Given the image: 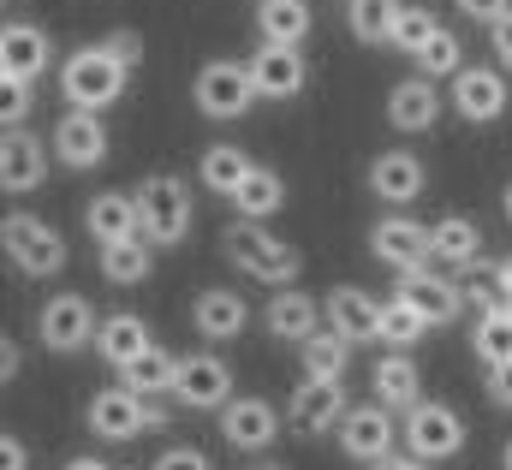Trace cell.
<instances>
[{
  "mask_svg": "<svg viewBox=\"0 0 512 470\" xmlns=\"http://www.w3.org/2000/svg\"><path fill=\"white\" fill-rule=\"evenodd\" d=\"M399 0H346V24H352V36L358 42H387L393 36V24H399Z\"/></svg>",
  "mask_w": 512,
  "mask_h": 470,
  "instance_id": "obj_37",
  "label": "cell"
},
{
  "mask_svg": "<svg viewBox=\"0 0 512 470\" xmlns=\"http://www.w3.org/2000/svg\"><path fill=\"white\" fill-rule=\"evenodd\" d=\"M221 238H227V262H233L239 274H251V280L286 286V280H298V268H304L298 244L280 238V233H268L262 221H233Z\"/></svg>",
  "mask_w": 512,
  "mask_h": 470,
  "instance_id": "obj_2",
  "label": "cell"
},
{
  "mask_svg": "<svg viewBox=\"0 0 512 470\" xmlns=\"http://www.w3.org/2000/svg\"><path fill=\"white\" fill-rule=\"evenodd\" d=\"M84 429L96 441H137L149 429V399L131 393V387H102L90 405H84Z\"/></svg>",
  "mask_w": 512,
  "mask_h": 470,
  "instance_id": "obj_11",
  "label": "cell"
},
{
  "mask_svg": "<svg viewBox=\"0 0 512 470\" xmlns=\"http://www.w3.org/2000/svg\"><path fill=\"white\" fill-rule=\"evenodd\" d=\"M18 369H24V352H18V346H12V340H6V346H0V375H6V381H12V375H18Z\"/></svg>",
  "mask_w": 512,
  "mask_h": 470,
  "instance_id": "obj_48",
  "label": "cell"
},
{
  "mask_svg": "<svg viewBox=\"0 0 512 470\" xmlns=\"http://www.w3.org/2000/svg\"><path fill=\"white\" fill-rule=\"evenodd\" d=\"M60 470H108V459H96V453H78V459H66Z\"/></svg>",
  "mask_w": 512,
  "mask_h": 470,
  "instance_id": "obj_49",
  "label": "cell"
},
{
  "mask_svg": "<svg viewBox=\"0 0 512 470\" xmlns=\"http://www.w3.org/2000/svg\"><path fill=\"white\" fill-rule=\"evenodd\" d=\"M352 405H346V387L340 381H298L292 387V405H286V423L298 429V435H328V429H340V417H346Z\"/></svg>",
  "mask_w": 512,
  "mask_h": 470,
  "instance_id": "obj_15",
  "label": "cell"
},
{
  "mask_svg": "<svg viewBox=\"0 0 512 470\" xmlns=\"http://www.w3.org/2000/svg\"><path fill=\"white\" fill-rule=\"evenodd\" d=\"M370 470H435V465L417 459V453H393V459H382V465H370Z\"/></svg>",
  "mask_w": 512,
  "mask_h": 470,
  "instance_id": "obj_47",
  "label": "cell"
},
{
  "mask_svg": "<svg viewBox=\"0 0 512 470\" xmlns=\"http://www.w3.org/2000/svg\"><path fill=\"white\" fill-rule=\"evenodd\" d=\"M149 238H120V244H102V280L108 286H143L149 280Z\"/></svg>",
  "mask_w": 512,
  "mask_h": 470,
  "instance_id": "obj_34",
  "label": "cell"
},
{
  "mask_svg": "<svg viewBox=\"0 0 512 470\" xmlns=\"http://www.w3.org/2000/svg\"><path fill=\"white\" fill-rule=\"evenodd\" d=\"M149 346H155V334H149V322H143L137 310H114V316L102 322V334H96V357L114 363V369H126L131 357H143Z\"/></svg>",
  "mask_w": 512,
  "mask_h": 470,
  "instance_id": "obj_27",
  "label": "cell"
},
{
  "mask_svg": "<svg viewBox=\"0 0 512 470\" xmlns=\"http://www.w3.org/2000/svg\"><path fill=\"white\" fill-rule=\"evenodd\" d=\"M36 334H42V346H48V352L72 357V352H84V346H96L102 322H96L90 298H78V292H60V298H48V304L36 310Z\"/></svg>",
  "mask_w": 512,
  "mask_h": 470,
  "instance_id": "obj_7",
  "label": "cell"
},
{
  "mask_svg": "<svg viewBox=\"0 0 512 470\" xmlns=\"http://www.w3.org/2000/svg\"><path fill=\"white\" fill-rule=\"evenodd\" d=\"M399 441H405V453H417V459H429V465H447V459L465 453V417H459L453 405H441V399H423V405L405 411Z\"/></svg>",
  "mask_w": 512,
  "mask_h": 470,
  "instance_id": "obj_4",
  "label": "cell"
},
{
  "mask_svg": "<svg viewBox=\"0 0 512 470\" xmlns=\"http://www.w3.org/2000/svg\"><path fill=\"white\" fill-rule=\"evenodd\" d=\"M316 322H322V310H316V298H304L298 286H280V292L268 298V310H262V328H268L274 340H292V346H304L310 334H322Z\"/></svg>",
  "mask_w": 512,
  "mask_h": 470,
  "instance_id": "obj_25",
  "label": "cell"
},
{
  "mask_svg": "<svg viewBox=\"0 0 512 470\" xmlns=\"http://www.w3.org/2000/svg\"><path fill=\"white\" fill-rule=\"evenodd\" d=\"M489 42H495V60L512 72V12L501 18V24H489Z\"/></svg>",
  "mask_w": 512,
  "mask_h": 470,
  "instance_id": "obj_46",
  "label": "cell"
},
{
  "mask_svg": "<svg viewBox=\"0 0 512 470\" xmlns=\"http://www.w3.org/2000/svg\"><path fill=\"white\" fill-rule=\"evenodd\" d=\"M393 298H405L429 328H447V322H459V310H465V292H459V280H447V274H435V268H417V274H399V292Z\"/></svg>",
  "mask_w": 512,
  "mask_h": 470,
  "instance_id": "obj_14",
  "label": "cell"
},
{
  "mask_svg": "<svg viewBox=\"0 0 512 470\" xmlns=\"http://www.w3.org/2000/svg\"><path fill=\"white\" fill-rule=\"evenodd\" d=\"M501 209H507V221H512V185H507V191H501Z\"/></svg>",
  "mask_w": 512,
  "mask_h": 470,
  "instance_id": "obj_51",
  "label": "cell"
},
{
  "mask_svg": "<svg viewBox=\"0 0 512 470\" xmlns=\"http://www.w3.org/2000/svg\"><path fill=\"white\" fill-rule=\"evenodd\" d=\"M131 72L108 42H90V48H78V54H66V66H60V96H66V108H84V114H108L120 96H126Z\"/></svg>",
  "mask_w": 512,
  "mask_h": 470,
  "instance_id": "obj_1",
  "label": "cell"
},
{
  "mask_svg": "<svg viewBox=\"0 0 512 470\" xmlns=\"http://www.w3.org/2000/svg\"><path fill=\"white\" fill-rule=\"evenodd\" d=\"M137 209H143V238H155L161 250L185 244L191 215H197L191 185H185L179 173H155V179H143V185H137Z\"/></svg>",
  "mask_w": 512,
  "mask_h": 470,
  "instance_id": "obj_3",
  "label": "cell"
},
{
  "mask_svg": "<svg viewBox=\"0 0 512 470\" xmlns=\"http://www.w3.org/2000/svg\"><path fill=\"white\" fill-rule=\"evenodd\" d=\"M173 375H179V357L149 346L143 357H131L126 369H120V387L143 393V399H161V393H173Z\"/></svg>",
  "mask_w": 512,
  "mask_h": 470,
  "instance_id": "obj_32",
  "label": "cell"
},
{
  "mask_svg": "<svg viewBox=\"0 0 512 470\" xmlns=\"http://www.w3.org/2000/svg\"><path fill=\"white\" fill-rule=\"evenodd\" d=\"M453 6H459L465 18H477V24H501V18L512 12L507 0H453Z\"/></svg>",
  "mask_w": 512,
  "mask_h": 470,
  "instance_id": "obj_43",
  "label": "cell"
},
{
  "mask_svg": "<svg viewBox=\"0 0 512 470\" xmlns=\"http://www.w3.org/2000/svg\"><path fill=\"white\" fill-rule=\"evenodd\" d=\"M441 119V84L435 78H405V84H393L387 90V125L393 131H429Z\"/></svg>",
  "mask_w": 512,
  "mask_h": 470,
  "instance_id": "obj_23",
  "label": "cell"
},
{
  "mask_svg": "<svg viewBox=\"0 0 512 470\" xmlns=\"http://www.w3.org/2000/svg\"><path fill=\"white\" fill-rule=\"evenodd\" d=\"M42 179H48V149H42V137L24 131V125H12V131L0 137V185H6L12 197H24V191H36Z\"/></svg>",
  "mask_w": 512,
  "mask_h": 470,
  "instance_id": "obj_17",
  "label": "cell"
},
{
  "mask_svg": "<svg viewBox=\"0 0 512 470\" xmlns=\"http://www.w3.org/2000/svg\"><path fill=\"white\" fill-rule=\"evenodd\" d=\"M501 465H507V470H512V441H507V453H501Z\"/></svg>",
  "mask_w": 512,
  "mask_h": 470,
  "instance_id": "obj_52",
  "label": "cell"
},
{
  "mask_svg": "<svg viewBox=\"0 0 512 470\" xmlns=\"http://www.w3.org/2000/svg\"><path fill=\"white\" fill-rule=\"evenodd\" d=\"M489 399H495L501 411H512V363H495V369H489Z\"/></svg>",
  "mask_w": 512,
  "mask_h": 470,
  "instance_id": "obj_45",
  "label": "cell"
},
{
  "mask_svg": "<svg viewBox=\"0 0 512 470\" xmlns=\"http://www.w3.org/2000/svg\"><path fill=\"white\" fill-rule=\"evenodd\" d=\"M435 30H441V24H435V12H423V6H405V12H399V24H393V36H387V42H393V48H399V54H423V48H429V42H435Z\"/></svg>",
  "mask_w": 512,
  "mask_h": 470,
  "instance_id": "obj_40",
  "label": "cell"
},
{
  "mask_svg": "<svg viewBox=\"0 0 512 470\" xmlns=\"http://www.w3.org/2000/svg\"><path fill=\"white\" fill-rule=\"evenodd\" d=\"M471 352L483 357L489 369H495V363H512V304L489 310V316H477V328H471Z\"/></svg>",
  "mask_w": 512,
  "mask_h": 470,
  "instance_id": "obj_35",
  "label": "cell"
},
{
  "mask_svg": "<svg viewBox=\"0 0 512 470\" xmlns=\"http://www.w3.org/2000/svg\"><path fill=\"white\" fill-rule=\"evenodd\" d=\"M155 470H215V459H209L203 447H167V453L155 459Z\"/></svg>",
  "mask_w": 512,
  "mask_h": 470,
  "instance_id": "obj_42",
  "label": "cell"
},
{
  "mask_svg": "<svg viewBox=\"0 0 512 470\" xmlns=\"http://www.w3.org/2000/svg\"><path fill=\"white\" fill-rule=\"evenodd\" d=\"M251 167H256V161L239 149V143H215V149L203 155V167H197V173H203V191H215V197H227V203H233V191L251 179Z\"/></svg>",
  "mask_w": 512,
  "mask_h": 470,
  "instance_id": "obj_31",
  "label": "cell"
},
{
  "mask_svg": "<svg viewBox=\"0 0 512 470\" xmlns=\"http://www.w3.org/2000/svg\"><path fill=\"white\" fill-rule=\"evenodd\" d=\"M0 119H6V131L30 119V84H12V78H0Z\"/></svg>",
  "mask_w": 512,
  "mask_h": 470,
  "instance_id": "obj_41",
  "label": "cell"
},
{
  "mask_svg": "<svg viewBox=\"0 0 512 470\" xmlns=\"http://www.w3.org/2000/svg\"><path fill=\"white\" fill-rule=\"evenodd\" d=\"M245 322H251V310H245V298H239V292H227V286H215V292H203V298L191 304V328H197L203 340H215V346L239 340V334H245Z\"/></svg>",
  "mask_w": 512,
  "mask_h": 470,
  "instance_id": "obj_24",
  "label": "cell"
},
{
  "mask_svg": "<svg viewBox=\"0 0 512 470\" xmlns=\"http://www.w3.org/2000/svg\"><path fill=\"white\" fill-rule=\"evenodd\" d=\"M239 393H233V363L215 352H191L179 357V375H173V405L185 411H227Z\"/></svg>",
  "mask_w": 512,
  "mask_h": 470,
  "instance_id": "obj_6",
  "label": "cell"
},
{
  "mask_svg": "<svg viewBox=\"0 0 512 470\" xmlns=\"http://www.w3.org/2000/svg\"><path fill=\"white\" fill-rule=\"evenodd\" d=\"M370 387H376V405H387V411H411V405H423V375H417V363H411V352H387L382 363H376V375H370Z\"/></svg>",
  "mask_w": 512,
  "mask_h": 470,
  "instance_id": "obj_26",
  "label": "cell"
},
{
  "mask_svg": "<svg viewBox=\"0 0 512 470\" xmlns=\"http://www.w3.org/2000/svg\"><path fill=\"white\" fill-rule=\"evenodd\" d=\"M48 60H54V42H48L42 24H6V30H0V78L36 84V78L48 72Z\"/></svg>",
  "mask_w": 512,
  "mask_h": 470,
  "instance_id": "obj_16",
  "label": "cell"
},
{
  "mask_svg": "<svg viewBox=\"0 0 512 470\" xmlns=\"http://www.w3.org/2000/svg\"><path fill=\"white\" fill-rule=\"evenodd\" d=\"M507 78L501 72H489V66H465L459 78H453V114L471 119V125H489V119L507 114Z\"/></svg>",
  "mask_w": 512,
  "mask_h": 470,
  "instance_id": "obj_18",
  "label": "cell"
},
{
  "mask_svg": "<svg viewBox=\"0 0 512 470\" xmlns=\"http://www.w3.org/2000/svg\"><path fill=\"white\" fill-rule=\"evenodd\" d=\"M262 470H280V465H262Z\"/></svg>",
  "mask_w": 512,
  "mask_h": 470,
  "instance_id": "obj_53",
  "label": "cell"
},
{
  "mask_svg": "<svg viewBox=\"0 0 512 470\" xmlns=\"http://www.w3.org/2000/svg\"><path fill=\"white\" fill-rule=\"evenodd\" d=\"M423 334H429V322H423V316H417L405 298L382 304V346H387V352H411Z\"/></svg>",
  "mask_w": 512,
  "mask_h": 470,
  "instance_id": "obj_38",
  "label": "cell"
},
{
  "mask_svg": "<svg viewBox=\"0 0 512 470\" xmlns=\"http://www.w3.org/2000/svg\"><path fill=\"white\" fill-rule=\"evenodd\" d=\"M298 357H304V375H310V381H340L346 363H352V340L334 334V328H322V334H310V340L298 346Z\"/></svg>",
  "mask_w": 512,
  "mask_h": 470,
  "instance_id": "obj_33",
  "label": "cell"
},
{
  "mask_svg": "<svg viewBox=\"0 0 512 470\" xmlns=\"http://www.w3.org/2000/svg\"><path fill=\"white\" fill-rule=\"evenodd\" d=\"M322 316H328V328H334V334H346L352 346L382 340V304H376L364 286H334V292H328V304H322Z\"/></svg>",
  "mask_w": 512,
  "mask_h": 470,
  "instance_id": "obj_20",
  "label": "cell"
},
{
  "mask_svg": "<svg viewBox=\"0 0 512 470\" xmlns=\"http://www.w3.org/2000/svg\"><path fill=\"white\" fill-rule=\"evenodd\" d=\"M251 78H256V96H262V102H292L310 72H304V54H298V48L262 42L251 54Z\"/></svg>",
  "mask_w": 512,
  "mask_h": 470,
  "instance_id": "obj_19",
  "label": "cell"
},
{
  "mask_svg": "<svg viewBox=\"0 0 512 470\" xmlns=\"http://www.w3.org/2000/svg\"><path fill=\"white\" fill-rule=\"evenodd\" d=\"M340 423H346V429H340L346 459H358V465H382V459H393L399 423H393V411H387V405H352Z\"/></svg>",
  "mask_w": 512,
  "mask_h": 470,
  "instance_id": "obj_12",
  "label": "cell"
},
{
  "mask_svg": "<svg viewBox=\"0 0 512 470\" xmlns=\"http://www.w3.org/2000/svg\"><path fill=\"white\" fill-rule=\"evenodd\" d=\"M84 227L96 244H120V238H143V209L137 191H96L84 203Z\"/></svg>",
  "mask_w": 512,
  "mask_h": 470,
  "instance_id": "obj_22",
  "label": "cell"
},
{
  "mask_svg": "<svg viewBox=\"0 0 512 470\" xmlns=\"http://www.w3.org/2000/svg\"><path fill=\"white\" fill-rule=\"evenodd\" d=\"M233 209H239V221H268V215H280V209H286V179H280L274 167H251V179L233 191Z\"/></svg>",
  "mask_w": 512,
  "mask_h": 470,
  "instance_id": "obj_30",
  "label": "cell"
},
{
  "mask_svg": "<svg viewBox=\"0 0 512 470\" xmlns=\"http://www.w3.org/2000/svg\"><path fill=\"white\" fill-rule=\"evenodd\" d=\"M459 292H465V304L477 310V316H489V310H501L507 304V286H501V262H471L465 274H459Z\"/></svg>",
  "mask_w": 512,
  "mask_h": 470,
  "instance_id": "obj_36",
  "label": "cell"
},
{
  "mask_svg": "<svg viewBox=\"0 0 512 470\" xmlns=\"http://www.w3.org/2000/svg\"><path fill=\"white\" fill-rule=\"evenodd\" d=\"M0 470H30V447H24L12 429L0 435Z\"/></svg>",
  "mask_w": 512,
  "mask_h": 470,
  "instance_id": "obj_44",
  "label": "cell"
},
{
  "mask_svg": "<svg viewBox=\"0 0 512 470\" xmlns=\"http://www.w3.org/2000/svg\"><path fill=\"white\" fill-rule=\"evenodd\" d=\"M256 102V78L251 66H239V60H209L203 72H197V108H203V119H239L251 114Z\"/></svg>",
  "mask_w": 512,
  "mask_h": 470,
  "instance_id": "obj_8",
  "label": "cell"
},
{
  "mask_svg": "<svg viewBox=\"0 0 512 470\" xmlns=\"http://www.w3.org/2000/svg\"><path fill=\"white\" fill-rule=\"evenodd\" d=\"M6 256H12V268L18 274H30V280H54L66 262H72V250H66V238L54 233L42 215H6Z\"/></svg>",
  "mask_w": 512,
  "mask_h": 470,
  "instance_id": "obj_5",
  "label": "cell"
},
{
  "mask_svg": "<svg viewBox=\"0 0 512 470\" xmlns=\"http://www.w3.org/2000/svg\"><path fill=\"white\" fill-rule=\"evenodd\" d=\"M411 60H417V72H423V78H435V84L465 72V48H459V36H453V30H435V42H429L423 54H411Z\"/></svg>",
  "mask_w": 512,
  "mask_h": 470,
  "instance_id": "obj_39",
  "label": "cell"
},
{
  "mask_svg": "<svg viewBox=\"0 0 512 470\" xmlns=\"http://www.w3.org/2000/svg\"><path fill=\"white\" fill-rule=\"evenodd\" d=\"M429 244H435L441 268H471L483 256V227L471 215H441V221H429Z\"/></svg>",
  "mask_w": 512,
  "mask_h": 470,
  "instance_id": "obj_28",
  "label": "cell"
},
{
  "mask_svg": "<svg viewBox=\"0 0 512 470\" xmlns=\"http://www.w3.org/2000/svg\"><path fill=\"white\" fill-rule=\"evenodd\" d=\"M370 250L376 262H387L393 274H417V268H435V244H429V227L411 221V215H382L370 227Z\"/></svg>",
  "mask_w": 512,
  "mask_h": 470,
  "instance_id": "obj_9",
  "label": "cell"
},
{
  "mask_svg": "<svg viewBox=\"0 0 512 470\" xmlns=\"http://www.w3.org/2000/svg\"><path fill=\"white\" fill-rule=\"evenodd\" d=\"M423 185H429V173H423V161H417L411 149H387V155L370 161V191L382 197L387 209L417 203V197H423Z\"/></svg>",
  "mask_w": 512,
  "mask_h": 470,
  "instance_id": "obj_21",
  "label": "cell"
},
{
  "mask_svg": "<svg viewBox=\"0 0 512 470\" xmlns=\"http://www.w3.org/2000/svg\"><path fill=\"white\" fill-rule=\"evenodd\" d=\"M310 0H256V30L262 42H280V48H298L310 36Z\"/></svg>",
  "mask_w": 512,
  "mask_h": 470,
  "instance_id": "obj_29",
  "label": "cell"
},
{
  "mask_svg": "<svg viewBox=\"0 0 512 470\" xmlns=\"http://www.w3.org/2000/svg\"><path fill=\"white\" fill-rule=\"evenodd\" d=\"M54 155H60V167H72V173H90V167H102L108 161V119L102 114H84V108H66V114L54 119Z\"/></svg>",
  "mask_w": 512,
  "mask_h": 470,
  "instance_id": "obj_10",
  "label": "cell"
},
{
  "mask_svg": "<svg viewBox=\"0 0 512 470\" xmlns=\"http://www.w3.org/2000/svg\"><path fill=\"white\" fill-rule=\"evenodd\" d=\"M221 441H227L233 453H268V447L280 441V411H274L262 393L233 399V405L221 411Z\"/></svg>",
  "mask_w": 512,
  "mask_h": 470,
  "instance_id": "obj_13",
  "label": "cell"
},
{
  "mask_svg": "<svg viewBox=\"0 0 512 470\" xmlns=\"http://www.w3.org/2000/svg\"><path fill=\"white\" fill-rule=\"evenodd\" d=\"M501 286H507V304H512V256H501Z\"/></svg>",
  "mask_w": 512,
  "mask_h": 470,
  "instance_id": "obj_50",
  "label": "cell"
}]
</instances>
